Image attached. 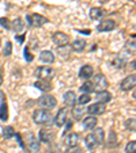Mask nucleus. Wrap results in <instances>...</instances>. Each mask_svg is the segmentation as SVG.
<instances>
[{
  "instance_id": "nucleus-1",
  "label": "nucleus",
  "mask_w": 136,
  "mask_h": 153,
  "mask_svg": "<svg viewBox=\"0 0 136 153\" xmlns=\"http://www.w3.org/2000/svg\"><path fill=\"white\" fill-rule=\"evenodd\" d=\"M33 119L37 125H48L52 121V115L47 108H38L33 113Z\"/></svg>"
},
{
  "instance_id": "nucleus-2",
  "label": "nucleus",
  "mask_w": 136,
  "mask_h": 153,
  "mask_svg": "<svg viewBox=\"0 0 136 153\" xmlns=\"http://www.w3.org/2000/svg\"><path fill=\"white\" fill-rule=\"evenodd\" d=\"M25 141H26V148L30 153H38L40 152V141H37L35 136L32 131L25 133Z\"/></svg>"
},
{
  "instance_id": "nucleus-3",
  "label": "nucleus",
  "mask_w": 136,
  "mask_h": 153,
  "mask_svg": "<svg viewBox=\"0 0 136 153\" xmlns=\"http://www.w3.org/2000/svg\"><path fill=\"white\" fill-rule=\"evenodd\" d=\"M26 20L29 22L30 26H33V27H41V26H44L45 23H48L47 18L42 16V15H40V14H29V15H26Z\"/></svg>"
},
{
  "instance_id": "nucleus-4",
  "label": "nucleus",
  "mask_w": 136,
  "mask_h": 153,
  "mask_svg": "<svg viewBox=\"0 0 136 153\" xmlns=\"http://www.w3.org/2000/svg\"><path fill=\"white\" fill-rule=\"evenodd\" d=\"M35 76H37L40 80H48L55 77V69H52L50 67H40L35 71Z\"/></svg>"
},
{
  "instance_id": "nucleus-5",
  "label": "nucleus",
  "mask_w": 136,
  "mask_h": 153,
  "mask_svg": "<svg viewBox=\"0 0 136 153\" xmlns=\"http://www.w3.org/2000/svg\"><path fill=\"white\" fill-rule=\"evenodd\" d=\"M37 103L40 104L42 108L50 110V108H55V107H56V104H57V100H56V98H55V96H52V95H42L37 100Z\"/></svg>"
},
{
  "instance_id": "nucleus-6",
  "label": "nucleus",
  "mask_w": 136,
  "mask_h": 153,
  "mask_svg": "<svg viewBox=\"0 0 136 153\" xmlns=\"http://www.w3.org/2000/svg\"><path fill=\"white\" fill-rule=\"evenodd\" d=\"M91 83H93L94 91H97V92H99V91H105L107 88V80L102 73H98V75L94 76V79H93Z\"/></svg>"
},
{
  "instance_id": "nucleus-7",
  "label": "nucleus",
  "mask_w": 136,
  "mask_h": 153,
  "mask_svg": "<svg viewBox=\"0 0 136 153\" xmlns=\"http://www.w3.org/2000/svg\"><path fill=\"white\" fill-rule=\"evenodd\" d=\"M55 137H56L55 130H52L50 127H44V129L40 130V141L42 144H50Z\"/></svg>"
},
{
  "instance_id": "nucleus-8",
  "label": "nucleus",
  "mask_w": 136,
  "mask_h": 153,
  "mask_svg": "<svg viewBox=\"0 0 136 153\" xmlns=\"http://www.w3.org/2000/svg\"><path fill=\"white\" fill-rule=\"evenodd\" d=\"M52 41L55 42V45H57V46H65V45L70 43V35L64 34V33H61V31L53 33L52 34Z\"/></svg>"
},
{
  "instance_id": "nucleus-9",
  "label": "nucleus",
  "mask_w": 136,
  "mask_h": 153,
  "mask_svg": "<svg viewBox=\"0 0 136 153\" xmlns=\"http://www.w3.org/2000/svg\"><path fill=\"white\" fill-rule=\"evenodd\" d=\"M116 29V22L112 19H104L101 20L97 26V31L99 33H107V31H112V30Z\"/></svg>"
},
{
  "instance_id": "nucleus-10",
  "label": "nucleus",
  "mask_w": 136,
  "mask_h": 153,
  "mask_svg": "<svg viewBox=\"0 0 136 153\" xmlns=\"http://www.w3.org/2000/svg\"><path fill=\"white\" fill-rule=\"evenodd\" d=\"M135 84H136V76L135 75H129L127 76L125 79H122L121 83H120V88L122 91H131L135 88Z\"/></svg>"
},
{
  "instance_id": "nucleus-11",
  "label": "nucleus",
  "mask_w": 136,
  "mask_h": 153,
  "mask_svg": "<svg viewBox=\"0 0 136 153\" xmlns=\"http://www.w3.org/2000/svg\"><path fill=\"white\" fill-rule=\"evenodd\" d=\"M105 111H106V107H105V104L102 103H94V104H90L89 107H87V113H89V115H101V114H104Z\"/></svg>"
},
{
  "instance_id": "nucleus-12",
  "label": "nucleus",
  "mask_w": 136,
  "mask_h": 153,
  "mask_svg": "<svg viewBox=\"0 0 136 153\" xmlns=\"http://www.w3.org/2000/svg\"><path fill=\"white\" fill-rule=\"evenodd\" d=\"M67 115H68L67 108H60V110L57 111V114H56L55 119H53L56 126H57V127L64 126V125H65V122H67Z\"/></svg>"
},
{
  "instance_id": "nucleus-13",
  "label": "nucleus",
  "mask_w": 136,
  "mask_h": 153,
  "mask_svg": "<svg viewBox=\"0 0 136 153\" xmlns=\"http://www.w3.org/2000/svg\"><path fill=\"white\" fill-rule=\"evenodd\" d=\"M94 76V69L91 65H83L79 71V77L83 79V80H89Z\"/></svg>"
},
{
  "instance_id": "nucleus-14",
  "label": "nucleus",
  "mask_w": 136,
  "mask_h": 153,
  "mask_svg": "<svg viewBox=\"0 0 136 153\" xmlns=\"http://www.w3.org/2000/svg\"><path fill=\"white\" fill-rule=\"evenodd\" d=\"M64 104L67 107H74L76 104V94L74 91H68L64 94Z\"/></svg>"
},
{
  "instance_id": "nucleus-15",
  "label": "nucleus",
  "mask_w": 136,
  "mask_h": 153,
  "mask_svg": "<svg viewBox=\"0 0 136 153\" xmlns=\"http://www.w3.org/2000/svg\"><path fill=\"white\" fill-rule=\"evenodd\" d=\"M34 87L38 88L40 91H42V92H50L52 91V84L48 80H37L34 83Z\"/></svg>"
},
{
  "instance_id": "nucleus-16",
  "label": "nucleus",
  "mask_w": 136,
  "mask_h": 153,
  "mask_svg": "<svg viewBox=\"0 0 136 153\" xmlns=\"http://www.w3.org/2000/svg\"><path fill=\"white\" fill-rule=\"evenodd\" d=\"M95 99H97V102H98V103L106 104V103H109V102L112 100V95H110V92H107L106 90H105V91H99V92H97Z\"/></svg>"
},
{
  "instance_id": "nucleus-17",
  "label": "nucleus",
  "mask_w": 136,
  "mask_h": 153,
  "mask_svg": "<svg viewBox=\"0 0 136 153\" xmlns=\"http://www.w3.org/2000/svg\"><path fill=\"white\" fill-rule=\"evenodd\" d=\"M97 126V118L94 115H87L83 119V127L86 130H94Z\"/></svg>"
},
{
  "instance_id": "nucleus-18",
  "label": "nucleus",
  "mask_w": 136,
  "mask_h": 153,
  "mask_svg": "<svg viewBox=\"0 0 136 153\" xmlns=\"http://www.w3.org/2000/svg\"><path fill=\"white\" fill-rule=\"evenodd\" d=\"M79 138H80V137H79L78 133H70L65 137V141L64 142H65V145L68 148H72V146H76V145H78Z\"/></svg>"
},
{
  "instance_id": "nucleus-19",
  "label": "nucleus",
  "mask_w": 136,
  "mask_h": 153,
  "mask_svg": "<svg viewBox=\"0 0 136 153\" xmlns=\"http://www.w3.org/2000/svg\"><path fill=\"white\" fill-rule=\"evenodd\" d=\"M40 61L45 64H52L55 61V54L50 50H44L40 53Z\"/></svg>"
},
{
  "instance_id": "nucleus-20",
  "label": "nucleus",
  "mask_w": 136,
  "mask_h": 153,
  "mask_svg": "<svg viewBox=\"0 0 136 153\" xmlns=\"http://www.w3.org/2000/svg\"><path fill=\"white\" fill-rule=\"evenodd\" d=\"M71 48H72V50L74 52H78V53H80V52H83L84 50V48H86V41L84 39H82V38H78V39H75L72 42V45H71Z\"/></svg>"
},
{
  "instance_id": "nucleus-21",
  "label": "nucleus",
  "mask_w": 136,
  "mask_h": 153,
  "mask_svg": "<svg viewBox=\"0 0 136 153\" xmlns=\"http://www.w3.org/2000/svg\"><path fill=\"white\" fill-rule=\"evenodd\" d=\"M10 29H11L12 31H15V33H20L22 30L25 29V23L22 22V19H20V18H17L15 20H12V22H11Z\"/></svg>"
},
{
  "instance_id": "nucleus-22",
  "label": "nucleus",
  "mask_w": 136,
  "mask_h": 153,
  "mask_svg": "<svg viewBox=\"0 0 136 153\" xmlns=\"http://www.w3.org/2000/svg\"><path fill=\"white\" fill-rule=\"evenodd\" d=\"M84 145H86V148L89 150H94L97 146H98L95 138H94V134H89V136H86V138H84Z\"/></svg>"
},
{
  "instance_id": "nucleus-23",
  "label": "nucleus",
  "mask_w": 136,
  "mask_h": 153,
  "mask_svg": "<svg viewBox=\"0 0 136 153\" xmlns=\"http://www.w3.org/2000/svg\"><path fill=\"white\" fill-rule=\"evenodd\" d=\"M93 134H94V138H95V141H97V144H98V145H102L105 142V131H104V129H102V127L95 129Z\"/></svg>"
},
{
  "instance_id": "nucleus-24",
  "label": "nucleus",
  "mask_w": 136,
  "mask_h": 153,
  "mask_svg": "<svg viewBox=\"0 0 136 153\" xmlns=\"http://www.w3.org/2000/svg\"><path fill=\"white\" fill-rule=\"evenodd\" d=\"M105 15V11L102 8H98V7H94V8H91L90 10V18L91 19H94V20H97V19H101L102 16Z\"/></svg>"
},
{
  "instance_id": "nucleus-25",
  "label": "nucleus",
  "mask_w": 136,
  "mask_h": 153,
  "mask_svg": "<svg viewBox=\"0 0 136 153\" xmlns=\"http://www.w3.org/2000/svg\"><path fill=\"white\" fill-rule=\"evenodd\" d=\"M7 119H8V106L6 100H3V103L0 104V121L6 122Z\"/></svg>"
},
{
  "instance_id": "nucleus-26",
  "label": "nucleus",
  "mask_w": 136,
  "mask_h": 153,
  "mask_svg": "<svg viewBox=\"0 0 136 153\" xmlns=\"http://www.w3.org/2000/svg\"><path fill=\"white\" fill-rule=\"evenodd\" d=\"M125 64H127V61H125L124 57H121V56H117V57L112 61V65L114 68H117V69H124Z\"/></svg>"
},
{
  "instance_id": "nucleus-27",
  "label": "nucleus",
  "mask_w": 136,
  "mask_h": 153,
  "mask_svg": "<svg viewBox=\"0 0 136 153\" xmlns=\"http://www.w3.org/2000/svg\"><path fill=\"white\" fill-rule=\"evenodd\" d=\"M80 91L83 94H91L94 92V87H93V83L89 80H86V83H83L80 85Z\"/></svg>"
},
{
  "instance_id": "nucleus-28",
  "label": "nucleus",
  "mask_w": 136,
  "mask_h": 153,
  "mask_svg": "<svg viewBox=\"0 0 136 153\" xmlns=\"http://www.w3.org/2000/svg\"><path fill=\"white\" fill-rule=\"evenodd\" d=\"M84 108L79 104V106H74V110H72V115H74V118L75 119H80L82 117H83V114H84Z\"/></svg>"
},
{
  "instance_id": "nucleus-29",
  "label": "nucleus",
  "mask_w": 136,
  "mask_h": 153,
  "mask_svg": "<svg viewBox=\"0 0 136 153\" xmlns=\"http://www.w3.org/2000/svg\"><path fill=\"white\" fill-rule=\"evenodd\" d=\"M116 145H117V136H116V133H114L113 130H110L109 131V140H107V146L114 148Z\"/></svg>"
},
{
  "instance_id": "nucleus-30",
  "label": "nucleus",
  "mask_w": 136,
  "mask_h": 153,
  "mask_svg": "<svg viewBox=\"0 0 136 153\" xmlns=\"http://www.w3.org/2000/svg\"><path fill=\"white\" fill-rule=\"evenodd\" d=\"M14 136H15V130L12 129L11 126L4 127V130H3V138L4 140H10L11 137H14Z\"/></svg>"
},
{
  "instance_id": "nucleus-31",
  "label": "nucleus",
  "mask_w": 136,
  "mask_h": 153,
  "mask_svg": "<svg viewBox=\"0 0 136 153\" xmlns=\"http://www.w3.org/2000/svg\"><path fill=\"white\" fill-rule=\"evenodd\" d=\"M76 102H78V104L83 106V104H87L91 102V96H90V94H83L82 96H79V98L76 99Z\"/></svg>"
},
{
  "instance_id": "nucleus-32",
  "label": "nucleus",
  "mask_w": 136,
  "mask_h": 153,
  "mask_svg": "<svg viewBox=\"0 0 136 153\" xmlns=\"http://www.w3.org/2000/svg\"><path fill=\"white\" fill-rule=\"evenodd\" d=\"M125 129L129 130V131H135V129H136L135 118H129V119H127V121H125Z\"/></svg>"
},
{
  "instance_id": "nucleus-33",
  "label": "nucleus",
  "mask_w": 136,
  "mask_h": 153,
  "mask_svg": "<svg viewBox=\"0 0 136 153\" xmlns=\"http://www.w3.org/2000/svg\"><path fill=\"white\" fill-rule=\"evenodd\" d=\"M11 52H12V43H11V41H7L6 45H4V49H3V54L6 57H8V56H11Z\"/></svg>"
},
{
  "instance_id": "nucleus-34",
  "label": "nucleus",
  "mask_w": 136,
  "mask_h": 153,
  "mask_svg": "<svg viewBox=\"0 0 136 153\" xmlns=\"http://www.w3.org/2000/svg\"><path fill=\"white\" fill-rule=\"evenodd\" d=\"M125 153H136V142L129 141L125 146Z\"/></svg>"
},
{
  "instance_id": "nucleus-35",
  "label": "nucleus",
  "mask_w": 136,
  "mask_h": 153,
  "mask_svg": "<svg viewBox=\"0 0 136 153\" xmlns=\"http://www.w3.org/2000/svg\"><path fill=\"white\" fill-rule=\"evenodd\" d=\"M23 56H25V60L27 61V62H32L33 60H34V56L33 54H30V52H29V48H25L23 49Z\"/></svg>"
},
{
  "instance_id": "nucleus-36",
  "label": "nucleus",
  "mask_w": 136,
  "mask_h": 153,
  "mask_svg": "<svg viewBox=\"0 0 136 153\" xmlns=\"http://www.w3.org/2000/svg\"><path fill=\"white\" fill-rule=\"evenodd\" d=\"M0 26L4 27L6 30L10 29V23H8V19L7 18H0Z\"/></svg>"
},
{
  "instance_id": "nucleus-37",
  "label": "nucleus",
  "mask_w": 136,
  "mask_h": 153,
  "mask_svg": "<svg viewBox=\"0 0 136 153\" xmlns=\"http://www.w3.org/2000/svg\"><path fill=\"white\" fill-rule=\"evenodd\" d=\"M67 153H82V149L80 148H78V145H76V146L70 148V150H68Z\"/></svg>"
},
{
  "instance_id": "nucleus-38",
  "label": "nucleus",
  "mask_w": 136,
  "mask_h": 153,
  "mask_svg": "<svg viewBox=\"0 0 136 153\" xmlns=\"http://www.w3.org/2000/svg\"><path fill=\"white\" fill-rule=\"evenodd\" d=\"M133 38L135 37H132V41H131V42H128V49H132V52H135V41H133Z\"/></svg>"
},
{
  "instance_id": "nucleus-39",
  "label": "nucleus",
  "mask_w": 136,
  "mask_h": 153,
  "mask_svg": "<svg viewBox=\"0 0 136 153\" xmlns=\"http://www.w3.org/2000/svg\"><path fill=\"white\" fill-rule=\"evenodd\" d=\"M17 41H18V42H20V43H23L25 35H22V37H20V35H17Z\"/></svg>"
},
{
  "instance_id": "nucleus-40",
  "label": "nucleus",
  "mask_w": 136,
  "mask_h": 153,
  "mask_svg": "<svg viewBox=\"0 0 136 153\" xmlns=\"http://www.w3.org/2000/svg\"><path fill=\"white\" fill-rule=\"evenodd\" d=\"M79 33H82V34H84V35H90V34H91V31H90V30H80Z\"/></svg>"
},
{
  "instance_id": "nucleus-41",
  "label": "nucleus",
  "mask_w": 136,
  "mask_h": 153,
  "mask_svg": "<svg viewBox=\"0 0 136 153\" xmlns=\"http://www.w3.org/2000/svg\"><path fill=\"white\" fill-rule=\"evenodd\" d=\"M3 84V71L0 69V85Z\"/></svg>"
},
{
  "instance_id": "nucleus-42",
  "label": "nucleus",
  "mask_w": 136,
  "mask_h": 153,
  "mask_svg": "<svg viewBox=\"0 0 136 153\" xmlns=\"http://www.w3.org/2000/svg\"><path fill=\"white\" fill-rule=\"evenodd\" d=\"M52 153H61V152H59V150H55V152H52Z\"/></svg>"
},
{
  "instance_id": "nucleus-43",
  "label": "nucleus",
  "mask_w": 136,
  "mask_h": 153,
  "mask_svg": "<svg viewBox=\"0 0 136 153\" xmlns=\"http://www.w3.org/2000/svg\"><path fill=\"white\" fill-rule=\"evenodd\" d=\"M0 45H2V37H0Z\"/></svg>"
}]
</instances>
